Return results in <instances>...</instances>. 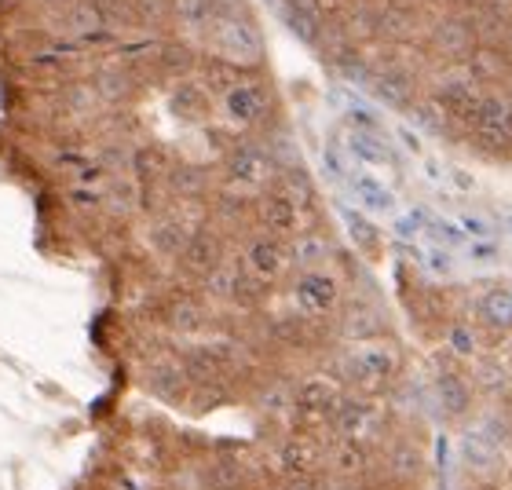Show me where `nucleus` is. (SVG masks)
Wrapping results in <instances>:
<instances>
[{
	"label": "nucleus",
	"mask_w": 512,
	"mask_h": 490,
	"mask_svg": "<svg viewBox=\"0 0 512 490\" xmlns=\"http://www.w3.org/2000/svg\"><path fill=\"white\" fill-rule=\"evenodd\" d=\"M205 41L213 44V52L220 55V59H227V63L253 66V63H260V55H264V37H260V30H256L249 19H242L238 11L209 22Z\"/></svg>",
	"instance_id": "obj_1"
},
{
	"label": "nucleus",
	"mask_w": 512,
	"mask_h": 490,
	"mask_svg": "<svg viewBox=\"0 0 512 490\" xmlns=\"http://www.w3.org/2000/svg\"><path fill=\"white\" fill-rule=\"evenodd\" d=\"M293 300H297V308L304 311V315H326V311L337 308L341 286H337L333 275H326L319 267H308V271L293 282Z\"/></svg>",
	"instance_id": "obj_2"
},
{
	"label": "nucleus",
	"mask_w": 512,
	"mask_h": 490,
	"mask_svg": "<svg viewBox=\"0 0 512 490\" xmlns=\"http://www.w3.org/2000/svg\"><path fill=\"white\" fill-rule=\"evenodd\" d=\"M267 107H271V96L260 81H235L224 92V110L235 125H260L267 118Z\"/></svg>",
	"instance_id": "obj_3"
},
{
	"label": "nucleus",
	"mask_w": 512,
	"mask_h": 490,
	"mask_svg": "<svg viewBox=\"0 0 512 490\" xmlns=\"http://www.w3.org/2000/svg\"><path fill=\"white\" fill-rule=\"evenodd\" d=\"M289 260H293V256H289V249L282 245V238H275V235L253 238L246 249L249 271H253L256 278H264V282H275V278L286 275Z\"/></svg>",
	"instance_id": "obj_4"
},
{
	"label": "nucleus",
	"mask_w": 512,
	"mask_h": 490,
	"mask_svg": "<svg viewBox=\"0 0 512 490\" xmlns=\"http://www.w3.org/2000/svg\"><path fill=\"white\" fill-rule=\"evenodd\" d=\"M227 169H231V180L249 187V191H256V187H264V183L271 180L275 161H271V154H264L260 147L246 143V147H238L235 154H231V165H227Z\"/></svg>",
	"instance_id": "obj_5"
},
{
	"label": "nucleus",
	"mask_w": 512,
	"mask_h": 490,
	"mask_svg": "<svg viewBox=\"0 0 512 490\" xmlns=\"http://www.w3.org/2000/svg\"><path fill=\"white\" fill-rule=\"evenodd\" d=\"M260 224H264L267 235H275V238L297 235V224H300L297 198H289V194H282V191L267 194L264 202H260Z\"/></svg>",
	"instance_id": "obj_6"
},
{
	"label": "nucleus",
	"mask_w": 512,
	"mask_h": 490,
	"mask_svg": "<svg viewBox=\"0 0 512 490\" xmlns=\"http://www.w3.org/2000/svg\"><path fill=\"white\" fill-rule=\"evenodd\" d=\"M472 125H476V132H480L483 139L505 143V139H512V107L494 96L480 99V107L472 114Z\"/></svg>",
	"instance_id": "obj_7"
},
{
	"label": "nucleus",
	"mask_w": 512,
	"mask_h": 490,
	"mask_svg": "<svg viewBox=\"0 0 512 490\" xmlns=\"http://www.w3.org/2000/svg\"><path fill=\"white\" fill-rule=\"evenodd\" d=\"M392 370H395V359L384 348H363V352H355L348 359V377L359 384H381L392 377Z\"/></svg>",
	"instance_id": "obj_8"
},
{
	"label": "nucleus",
	"mask_w": 512,
	"mask_h": 490,
	"mask_svg": "<svg viewBox=\"0 0 512 490\" xmlns=\"http://www.w3.org/2000/svg\"><path fill=\"white\" fill-rule=\"evenodd\" d=\"M352 194H355V202L366 205L370 213H392V209H395V194L388 191L377 176H370V172H355V176H352Z\"/></svg>",
	"instance_id": "obj_9"
},
{
	"label": "nucleus",
	"mask_w": 512,
	"mask_h": 490,
	"mask_svg": "<svg viewBox=\"0 0 512 490\" xmlns=\"http://www.w3.org/2000/svg\"><path fill=\"white\" fill-rule=\"evenodd\" d=\"M297 410H304V414H311V417L330 414V410H337V388H333L330 381H322V377L304 381L297 388Z\"/></svg>",
	"instance_id": "obj_10"
},
{
	"label": "nucleus",
	"mask_w": 512,
	"mask_h": 490,
	"mask_svg": "<svg viewBox=\"0 0 512 490\" xmlns=\"http://www.w3.org/2000/svg\"><path fill=\"white\" fill-rule=\"evenodd\" d=\"M183 264L198 275H213L220 267V242L213 235H191V242L183 249Z\"/></svg>",
	"instance_id": "obj_11"
},
{
	"label": "nucleus",
	"mask_w": 512,
	"mask_h": 490,
	"mask_svg": "<svg viewBox=\"0 0 512 490\" xmlns=\"http://www.w3.org/2000/svg\"><path fill=\"white\" fill-rule=\"evenodd\" d=\"M278 458H282V469L289 476H311L319 469V447L311 439H289Z\"/></svg>",
	"instance_id": "obj_12"
},
{
	"label": "nucleus",
	"mask_w": 512,
	"mask_h": 490,
	"mask_svg": "<svg viewBox=\"0 0 512 490\" xmlns=\"http://www.w3.org/2000/svg\"><path fill=\"white\" fill-rule=\"evenodd\" d=\"M436 392H439V403H443V410H447L450 417H461L465 410H469V403H472L469 384L461 381L458 373H439V377H436Z\"/></svg>",
	"instance_id": "obj_13"
},
{
	"label": "nucleus",
	"mask_w": 512,
	"mask_h": 490,
	"mask_svg": "<svg viewBox=\"0 0 512 490\" xmlns=\"http://www.w3.org/2000/svg\"><path fill=\"white\" fill-rule=\"evenodd\" d=\"M480 319L494 330H512V289H491L480 300Z\"/></svg>",
	"instance_id": "obj_14"
},
{
	"label": "nucleus",
	"mask_w": 512,
	"mask_h": 490,
	"mask_svg": "<svg viewBox=\"0 0 512 490\" xmlns=\"http://www.w3.org/2000/svg\"><path fill=\"white\" fill-rule=\"evenodd\" d=\"M480 99L476 96V88L465 85V81H458V85H447L443 92H439V103H443V110L447 114H454V118H469L476 114V107H480Z\"/></svg>",
	"instance_id": "obj_15"
},
{
	"label": "nucleus",
	"mask_w": 512,
	"mask_h": 490,
	"mask_svg": "<svg viewBox=\"0 0 512 490\" xmlns=\"http://www.w3.org/2000/svg\"><path fill=\"white\" fill-rule=\"evenodd\" d=\"M370 421H374V410L366 403H344V406H337V417H333V425H337V432H341L344 439L363 436L366 428H370Z\"/></svg>",
	"instance_id": "obj_16"
},
{
	"label": "nucleus",
	"mask_w": 512,
	"mask_h": 490,
	"mask_svg": "<svg viewBox=\"0 0 512 490\" xmlns=\"http://www.w3.org/2000/svg\"><path fill=\"white\" fill-rule=\"evenodd\" d=\"M154 245H158L165 256H183V249H187V242H191V235H187V227H183V220H176V216H169V220H158V227H154Z\"/></svg>",
	"instance_id": "obj_17"
},
{
	"label": "nucleus",
	"mask_w": 512,
	"mask_h": 490,
	"mask_svg": "<svg viewBox=\"0 0 512 490\" xmlns=\"http://www.w3.org/2000/svg\"><path fill=\"white\" fill-rule=\"evenodd\" d=\"M172 107L180 110L183 118H205L209 114V88L202 85H180L172 96Z\"/></svg>",
	"instance_id": "obj_18"
},
{
	"label": "nucleus",
	"mask_w": 512,
	"mask_h": 490,
	"mask_svg": "<svg viewBox=\"0 0 512 490\" xmlns=\"http://www.w3.org/2000/svg\"><path fill=\"white\" fill-rule=\"evenodd\" d=\"M326 253H330V242L319 235H297V242L289 249L293 264H300L304 271H308V267H319L322 260H326Z\"/></svg>",
	"instance_id": "obj_19"
},
{
	"label": "nucleus",
	"mask_w": 512,
	"mask_h": 490,
	"mask_svg": "<svg viewBox=\"0 0 512 490\" xmlns=\"http://www.w3.org/2000/svg\"><path fill=\"white\" fill-rule=\"evenodd\" d=\"M348 147H352L355 158L366 161V165H388V150H384V143H377V139L366 136V132H355V136L348 139Z\"/></svg>",
	"instance_id": "obj_20"
},
{
	"label": "nucleus",
	"mask_w": 512,
	"mask_h": 490,
	"mask_svg": "<svg viewBox=\"0 0 512 490\" xmlns=\"http://www.w3.org/2000/svg\"><path fill=\"white\" fill-rule=\"evenodd\" d=\"M172 322H176V330L191 333V330H198V326H202L205 315H202V308H198V304L183 300V304H176V311H172Z\"/></svg>",
	"instance_id": "obj_21"
},
{
	"label": "nucleus",
	"mask_w": 512,
	"mask_h": 490,
	"mask_svg": "<svg viewBox=\"0 0 512 490\" xmlns=\"http://www.w3.org/2000/svg\"><path fill=\"white\" fill-rule=\"evenodd\" d=\"M363 465H366V450L355 439H348L341 447V469H363Z\"/></svg>",
	"instance_id": "obj_22"
},
{
	"label": "nucleus",
	"mask_w": 512,
	"mask_h": 490,
	"mask_svg": "<svg viewBox=\"0 0 512 490\" xmlns=\"http://www.w3.org/2000/svg\"><path fill=\"white\" fill-rule=\"evenodd\" d=\"M428 231H432L439 242H447V245H458L461 242V231L454 224H447V220H432V224H428Z\"/></svg>",
	"instance_id": "obj_23"
},
{
	"label": "nucleus",
	"mask_w": 512,
	"mask_h": 490,
	"mask_svg": "<svg viewBox=\"0 0 512 490\" xmlns=\"http://www.w3.org/2000/svg\"><path fill=\"white\" fill-rule=\"evenodd\" d=\"M450 344H454V348H458L461 355H472V352H476V337H472L469 326H458V330L450 333Z\"/></svg>",
	"instance_id": "obj_24"
},
{
	"label": "nucleus",
	"mask_w": 512,
	"mask_h": 490,
	"mask_svg": "<svg viewBox=\"0 0 512 490\" xmlns=\"http://www.w3.org/2000/svg\"><path fill=\"white\" fill-rule=\"evenodd\" d=\"M469 260H476V264H494V260H498V249H494V242H472Z\"/></svg>",
	"instance_id": "obj_25"
},
{
	"label": "nucleus",
	"mask_w": 512,
	"mask_h": 490,
	"mask_svg": "<svg viewBox=\"0 0 512 490\" xmlns=\"http://www.w3.org/2000/svg\"><path fill=\"white\" fill-rule=\"evenodd\" d=\"M348 224H352V235L363 238V245H374V242H377V231H374V227H370V224H366L363 216L348 213Z\"/></svg>",
	"instance_id": "obj_26"
},
{
	"label": "nucleus",
	"mask_w": 512,
	"mask_h": 490,
	"mask_svg": "<svg viewBox=\"0 0 512 490\" xmlns=\"http://www.w3.org/2000/svg\"><path fill=\"white\" fill-rule=\"evenodd\" d=\"M286 490H322V483L315 480V472H311V476H289Z\"/></svg>",
	"instance_id": "obj_27"
},
{
	"label": "nucleus",
	"mask_w": 512,
	"mask_h": 490,
	"mask_svg": "<svg viewBox=\"0 0 512 490\" xmlns=\"http://www.w3.org/2000/svg\"><path fill=\"white\" fill-rule=\"evenodd\" d=\"M465 231H472V235H480V238H487L491 235V231H487V227H483V220H476V216H465Z\"/></svg>",
	"instance_id": "obj_28"
},
{
	"label": "nucleus",
	"mask_w": 512,
	"mask_h": 490,
	"mask_svg": "<svg viewBox=\"0 0 512 490\" xmlns=\"http://www.w3.org/2000/svg\"><path fill=\"white\" fill-rule=\"evenodd\" d=\"M300 8H308V11H315V15H319V11H326L333 4V0H297Z\"/></svg>",
	"instance_id": "obj_29"
}]
</instances>
